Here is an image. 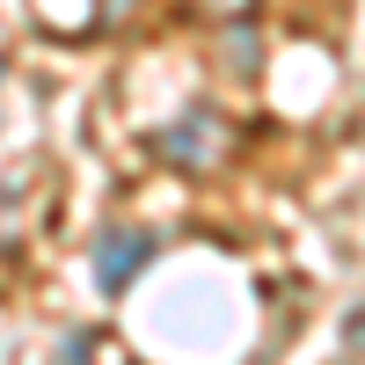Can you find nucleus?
Here are the masks:
<instances>
[{
	"label": "nucleus",
	"instance_id": "f03ea898",
	"mask_svg": "<svg viewBox=\"0 0 365 365\" xmlns=\"http://www.w3.org/2000/svg\"><path fill=\"white\" fill-rule=\"evenodd\" d=\"M212 146H220V117H212L205 103L182 117V125H168L161 132V154L175 161V168H197V161H212Z\"/></svg>",
	"mask_w": 365,
	"mask_h": 365
},
{
	"label": "nucleus",
	"instance_id": "7ed1b4c3",
	"mask_svg": "<svg viewBox=\"0 0 365 365\" xmlns=\"http://www.w3.org/2000/svg\"><path fill=\"white\" fill-rule=\"evenodd\" d=\"M344 351H358V358H365V292L344 307Z\"/></svg>",
	"mask_w": 365,
	"mask_h": 365
},
{
	"label": "nucleus",
	"instance_id": "f257e3e1",
	"mask_svg": "<svg viewBox=\"0 0 365 365\" xmlns=\"http://www.w3.org/2000/svg\"><path fill=\"white\" fill-rule=\"evenodd\" d=\"M154 249H161V241L146 227H103L96 234V278H103V292H125L139 270L154 263Z\"/></svg>",
	"mask_w": 365,
	"mask_h": 365
}]
</instances>
